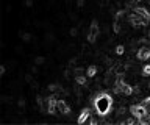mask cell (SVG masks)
I'll return each instance as SVG.
<instances>
[{
    "mask_svg": "<svg viewBox=\"0 0 150 125\" xmlns=\"http://www.w3.org/2000/svg\"><path fill=\"white\" fill-rule=\"evenodd\" d=\"M94 108H96L98 116H106L112 108V99L106 92H98L94 100Z\"/></svg>",
    "mask_w": 150,
    "mask_h": 125,
    "instance_id": "obj_1",
    "label": "cell"
},
{
    "mask_svg": "<svg viewBox=\"0 0 150 125\" xmlns=\"http://www.w3.org/2000/svg\"><path fill=\"white\" fill-rule=\"evenodd\" d=\"M98 35H100V25L97 24V20H92V24L88 27V42L94 44Z\"/></svg>",
    "mask_w": 150,
    "mask_h": 125,
    "instance_id": "obj_2",
    "label": "cell"
},
{
    "mask_svg": "<svg viewBox=\"0 0 150 125\" xmlns=\"http://www.w3.org/2000/svg\"><path fill=\"white\" fill-rule=\"evenodd\" d=\"M136 58L139 61H147V59H150V47H147V45L139 47L138 52H136Z\"/></svg>",
    "mask_w": 150,
    "mask_h": 125,
    "instance_id": "obj_3",
    "label": "cell"
},
{
    "mask_svg": "<svg viewBox=\"0 0 150 125\" xmlns=\"http://www.w3.org/2000/svg\"><path fill=\"white\" fill-rule=\"evenodd\" d=\"M56 109H58V113L61 114H70V106L66 103V100H58V103H56Z\"/></svg>",
    "mask_w": 150,
    "mask_h": 125,
    "instance_id": "obj_4",
    "label": "cell"
},
{
    "mask_svg": "<svg viewBox=\"0 0 150 125\" xmlns=\"http://www.w3.org/2000/svg\"><path fill=\"white\" fill-rule=\"evenodd\" d=\"M134 13L138 14L141 19H144V20H147V22H150V13L145 10V8H141V6H136L134 8Z\"/></svg>",
    "mask_w": 150,
    "mask_h": 125,
    "instance_id": "obj_5",
    "label": "cell"
},
{
    "mask_svg": "<svg viewBox=\"0 0 150 125\" xmlns=\"http://www.w3.org/2000/svg\"><path fill=\"white\" fill-rule=\"evenodd\" d=\"M89 116H91V108H83V109H81V114H80V117L77 119V122H78V124H84V122L89 119Z\"/></svg>",
    "mask_w": 150,
    "mask_h": 125,
    "instance_id": "obj_6",
    "label": "cell"
},
{
    "mask_svg": "<svg viewBox=\"0 0 150 125\" xmlns=\"http://www.w3.org/2000/svg\"><path fill=\"white\" fill-rule=\"evenodd\" d=\"M75 81H77V85H80V86H84L88 83V75H75Z\"/></svg>",
    "mask_w": 150,
    "mask_h": 125,
    "instance_id": "obj_7",
    "label": "cell"
},
{
    "mask_svg": "<svg viewBox=\"0 0 150 125\" xmlns=\"http://www.w3.org/2000/svg\"><path fill=\"white\" fill-rule=\"evenodd\" d=\"M97 71H98V67L96 66V64H92V66H89V67L86 69V75L92 78V77L97 75Z\"/></svg>",
    "mask_w": 150,
    "mask_h": 125,
    "instance_id": "obj_8",
    "label": "cell"
},
{
    "mask_svg": "<svg viewBox=\"0 0 150 125\" xmlns=\"http://www.w3.org/2000/svg\"><path fill=\"white\" fill-rule=\"evenodd\" d=\"M19 35H21L22 41H25V42H30L31 38H33V36H31L30 33H23V31H19Z\"/></svg>",
    "mask_w": 150,
    "mask_h": 125,
    "instance_id": "obj_9",
    "label": "cell"
},
{
    "mask_svg": "<svg viewBox=\"0 0 150 125\" xmlns=\"http://www.w3.org/2000/svg\"><path fill=\"white\" fill-rule=\"evenodd\" d=\"M114 52H116V55H119V56H120V55H124V53H125V45L119 44V45L116 47V50H114Z\"/></svg>",
    "mask_w": 150,
    "mask_h": 125,
    "instance_id": "obj_10",
    "label": "cell"
},
{
    "mask_svg": "<svg viewBox=\"0 0 150 125\" xmlns=\"http://www.w3.org/2000/svg\"><path fill=\"white\" fill-rule=\"evenodd\" d=\"M112 30H114L116 35L120 33V22L119 20H114V24H112Z\"/></svg>",
    "mask_w": 150,
    "mask_h": 125,
    "instance_id": "obj_11",
    "label": "cell"
},
{
    "mask_svg": "<svg viewBox=\"0 0 150 125\" xmlns=\"http://www.w3.org/2000/svg\"><path fill=\"white\" fill-rule=\"evenodd\" d=\"M142 77H150V64H145L142 67Z\"/></svg>",
    "mask_w": 150,
    "mask_h": 125,
    "instance_id": "obj_12",
    "label": "cell"
},
{
    "mask_svg": "<svg viewBox=\"0 0 150 125\" xmlns=\"http://www.w3.org/2000/svg\"><path fill=\"white\" fill-rule=\"evenodd\" d=\"M17 106H19V108H25V106H27V100L23 99V97H21V99L17 100Z\"/></svg>",
    "mask_w": 150,
    "mask_h": 125,
    "instance_id": "obj_13",
    "label": "cell"
},
{
    "mask_svg": "<svg viewBox=\"0 0 150 125\" xmlns=\"http://www.w3.org/2000/svg\"><path fill=\"white\" fill-rule=\"evenodd\" d=\"M69 35L72 36V38H77V36H78V28H75V27H72V28L69 30Z\"/></svg>",
    "mask_w": 150,
    "mask_h": 125,
    "instance_id": "obj_14",
    "label": "cell"
},
{
    "mask_svg": "<svg viewBox=\"0 0 150 125\" xmlns=\"http://www.w3.org/2000/svg\"><path fill=\"white\" fill-rule=\"evenodd\" d=\"M11 100H13V97H8V95H2V97H0V102H2V103H9Z\"/></svg>",
    "mask_w": 150,
    "mask_h": 125,
    "instance_id": "obj_15",
    "label": "cell"
},
{
    "mask_svg": "<svg viewBox=\"0 0 150 125\" xmlns=\"http://www.w3.org/2000/svg\"><path fill=\"white\" fill-rule=\"evenodd\" d=\"M44 61H45V59L42 58V56H36V58H35V63L38 64V66H41V64H44Z\"/></svg>",
    "mask_w": 150,
    "mask_h": 125,
    "instance_id": "obj_16",
    "label": "cell"
},
{
    "mask_svg": "<svg viewBox=\"0 0 150 125\" xmlns=\"http://www.w3.org/2000/svg\"><path fill=\"white\" fill-rule=\"evenodd\" d=\"M83 71H84L83 67H75V71H74V72L77 73V75H80V73H83Z\"/></svg>",
    "mask_w": 150,
    "mask_h": 125,
    "instance_id": "obj_17",
    "label": "cell"
},
{
    "mask_svg": "<svg viewBox=\"0 0 150 125\" xmlns=\"http://www.w3.org/2000/svg\"><path fill=\"white\" fill-rule=\"evenodd\" d=\"M84 6V0H77V8H83Z\"/></svg>",
    "mask_w": 150,
    "mask_h": 125,
    "instance_id": "obj_18",
    "label": "cell"
},
{
    "mask_svg": "<svg viewBox=\"0 0 150 125\" xmlns=\"http://www.w3.org/2000/svg\"><path fill=\"white\" fill-rule=\"evenodd\" d=\"M69 64H70V66H75V64H77V58H70L69 59Z\"/></svg>",
    "mask_w": 150,
    "mask_h": 125,
    "instance_id": "obj_19",
    "label": "cell"
},
{
    "mask_svg": "<svg viewBox=\"0 0 150 125\" xmlns=\"http://www.w3.org/2000/svg\"><path fill=\"white\" fill-rule=\"evenodd\" d=\"M31 73H38V64H36V66H33V67H31Z\"/></svg>",
    "mask_w": 150,
    "mask_h": 125,
    "instance_id": "obj_20",
    "label": "cell"
},
{
    "mask_svg": "<svg viewBox=\"0 0 150 125\" xmlns=\"http://www.w3.org/2000/svg\"><path fill=\"white\" fill-rule=\"evenodd\" d=\"M5 72H6V67H5V66H2V67H0V75H3Z\"/></svg>",
    "mask_w": 150,
    "mask_h": 125,
    "instance_id": "obj_21",
    "label": "cell"
},
{
    "mask_svg": "<svg viewBox=\"0 0 150 125\" xmlns=\"http://www.w3.org/2000/svg\"><path fill=\"white\" fill-rule=\"evenodd\" d=\"M25 6H33V2L31 0H25Z\"/></svg>",
    "mask_w": 150,
    "mask_h": 125,
    "instance_id": "obj_22",
    "label": "cell"
},
{
    "mask_svg": "<svg viewBox=\"0 0 150 125\" xmlns=\"http://www.w3.org/2000/svg\"><path fill=\"white\" fill-rule=\"evenodd\" d=\"M133 3H139V2H142V0H131Z\"/></svg>",
    "mask_w": 150,
    "mask_h": 125,
    "instance_id": "obj_23",
    "label": "cell"
}]
</instances>
